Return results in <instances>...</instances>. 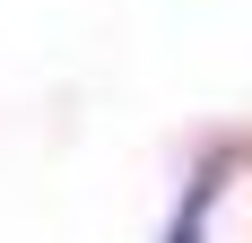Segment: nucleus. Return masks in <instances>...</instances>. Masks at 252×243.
<instances>
[]
</instances>
